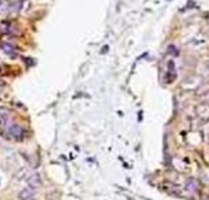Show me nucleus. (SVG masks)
I'll return each mask as SVG.
<instances>
[{
	"label": "nucleus",
	"mask_w": 209,
	"mask_h": 200,
	"mask_svg": "<svg viewBox=\"0 0 209 200\" xmlns=\"http://www.w3.org/2000/svg\"><path fill=\"white\" fill-rule=\"evenodd\" d=\"M35 195H36V189H33L30 186L29 187H25L19 193V200H33Z\"/></svg>",
	"instance_id": "f257e3e1"
},
{
	"label": "nucleus",
	"mask_w": 209,
	"mask_h": 200,
	"mask_svg": "<svg viewBox=\"0 0 209 200\" xmlns=\"http://www.w3.org/2000/svg\"><path fill=\"white\" fill-rule=\"evenodd\" d=\"M27 182H29V186H30V187H33V189H36V187H37V186L42 183V180H40V176H39L37 173L32 174V176L29 177V180H27Z\"/></svg>",
	"instance_id": "f03ea898"
},
{
	"label": "nucleus",
	"mask_w": 209,
	"mask_h": 200,
	"mask_svg": "<svg viewBox=\"0 0 209 200\" xmlns=\"http://www.w3.org/2000/svg\"><path fill=\"white\" fill-rule=\"evenodd\" d=\"M0 47L3 49V52H4L6 54H12V56H14V46H13V44H10V43H1Z\"/></svg>",
	"instance_id": "7ed1b4c3"
},
{
	"label": "nucleus",
	"mask_w": 209,
	"mask_h": 200,
	"mask_svg": "<svg viewBox=\"0 0 209 200\" xmlns=\"http://www.w3.org/2000/svg\"><path fill=\"white\" fill-rule=\"evenodd\" d=\"M186 190L188 192H196L198 190V183H196V180H193V179H189L188 182H186Z\"/></svg>",
	"instance_id": "20e7f679"
}]
</instances>
